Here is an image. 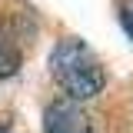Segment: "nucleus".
I'll return each mask as SVG.
<instances>
[{"label": "nucleus", "instance_id": "nucleus-3", "mask_svg": "<svg viewBox=\"0 0 133 133\" xmlns=\"http://www.w3.org/2000/svg\"><path fill=\"white\" fill-rule=\"evenodd\" d=\"M20 63H23L20 47H17V40H14V37L3 30V23H0V80L14 77L17 70H20Z\"/></svg>", "mask_w": 133, "mask_h": 133}, {"label": "nucleus", "instance_id": "nucleus-4", "mask_svg": "<svg viewBox=\"0 0 133 133\" xmlns=\"http://www.w3.org/2000/svg\"><path fill=\"white\" fill-rule=\"evenodd\" d=\"M120 20H123V30L130 33V40H133V7H130V3L123 7V14H120Z\"/></svg>", "mask_w": 133, "mask_h": 133}, {"label": "nucleus", "instance_id": "nucleus-2", "mask_svg": "<svg viewBox=\"0 0 133 133\" xmlns=\"http://www.w3.org/2000/svg\"><path fill=\"white\" fill-rule=\"evenodd\" d=\"M43 133H93V120L77 100H53L43 110Z\"/></svg>", "mask_w": 133, "mask_h": 133}, {"label": "nucleus", "instance_id": "nucleus-1", "mask_svg": "<svg viewBox=\"0 0 133 133\" xmlns=\"http://www.w3.org/2000/svg\"><path fill=\"white\" fill-rule=\"evenodd\" d=\"M50 77L60 83L66 100H77V103L100 97L107 87V73H103L100 57L77 37H63L50 50Z\"/></svg>", "mask_w": 133, "mask_h": 133}, {"label": "nucleus", "instance_id": "nucleus-5", "mask_svg": "<svg viewBox=\"0 0 133 133\" xmlns=\"http://www.w3.org/2000/svg\"><path fill=\"white\" fill-rule=\"evenodd\" d=\"M0 133H10V130H7V127H3V123H0Z\"/></svg>", "mask_w": 133, "mask_h": 133}]
</instances>
